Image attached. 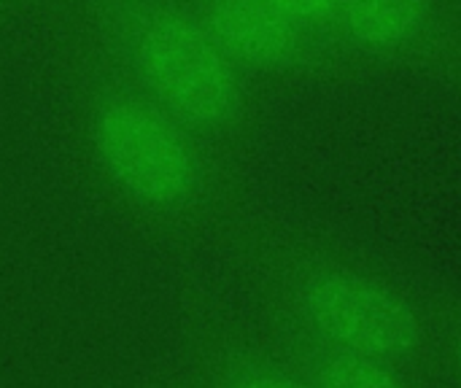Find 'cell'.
Here are the masks:
<instances>
[{
    "label": "cell",
    "instance_id": "277c9868",
    "mask_svg": "<svg viewBox=\"0 0 461 388\" xmlns=\"http://www.w3.org/2000/svg\"><path fill=\"white\" fill-rule=\"evenodd\" d=\"M181 365L194 388H311L265 319L249 321L213 305L192 308Z\"/></svg>",
    "mask_w": 461,
    "mask_h": 388
},
{
    "label": "cell",
    "instance_id": "6da1fadb",
    "mask_svg": "<svg viewBox=\"0 0 461 388\" xmlns=\"http://www.w3.org/2000/svg\"><path fill=\"white\" fill-rule=\"evenodd\" d=\"M259 297L265 321L289 338L438 381L429 300L367 262L330 248L278 246L262 254Z\"/></svg>",
    "mask_w": 461,
    "mask_h": 388
},
{
    "label": "cell",
    "instance_id": "30bf717a",
    "mask_svg": "<svg viewBox=\"0 0 461 388\" xmlns=\"http://www.w3.org/2000/svg\"><path fill=\"white\" fill-rule=\"evenodd\" d=\"M146 388H194V386H192V381H189V375H186L184 365H178L173 373L162 375L159 381H154L151 386H146Z\"/></svg>",
    "mask_w": 461,
    "mask_h": 388
},
{
    "label": "cell",
    "instance_id": "7a4b0ae2",
    "mask_svg": "<svg viewBox=\"0 0 461 388\" xmlns=\"http://www.w3.org/2000/svg\"><path fill=\"white\" fill-rule=\"evenodd\" d=\"M86 149L103 192L143 224L197 227L221 203L205 140L143 95H105L89 113Z\"/></svg>",
    "mask_w": 461,
    "mask_h": 388
},
{
    "label": "cell",
    "instance_id": "52a82bcc",
    "mask_svg": "<svg viewBox=\"0 0 461 388\" xmlns=\"http://www.w3.org/2000/svg\"><path fill=\"white\" fill-rule=\"evenodd\" d=\"M276 329V327H273ZM278 332V329H276ZM281 343L303 370L311 388H427L429 383L413 373H408L400 365L351 354V351H335L321 348L297 338H289L278 332Z\"/></svg>",
    "mask_w": 461,
    "mask_h": 388
},
{
    "label": "cell",
    "instance_id": "8992f818",
    "mask_svg": "<svg viewBox=\"0 0 461 388\" xmlns=\"http://www.w3.org/2000/svg\"><path fill=\"white\" fill-rule=\"evenodd\" d=\"M432 19V0H343L335 24L359 51L400 54L427 38Z\"/></svg>",
    "mask_w": 461,
    "mask_h": 388
},
{
    "label": "cell",
    "instance_id": "8fae6325",
    "mask_svg": "<svg viewBox=\"0 0 461 388\" xmlns=\"http://www.w3.org/2000/svg\"><path fill=\"white\" fill-rule=\"evenodd\" d=\"M135 5H159V3H165V0H132Z\"/></svg>",
    "mask_w": 461,
    "mask_h": 388
},
{
    "label": "cell",
    "instance_id": "9c48e42d",
    "mask_svg": "<svg viewBox=\"0 0 461 388\" xmlns=\"http://www.w3.org/2000/svg\"><path fill=\"white\" fill-rule=\"evenodd\" d=\"M265 3H270L273 8H278L281 14H286L289 19H294L308 30L335 24L343 8V0H265Z\"/></svg>",
    "mask_w": 461,
    "mask_h": 388
},
{
    "label": "cell",
    "instance_id": "ba28073f",
    "mask_svg": "<svg viewBox=\"0 0 461 388\" xmlns=\"http://www.w3.org/2000/svg\"><path fill=\"white\" fill-rule=\"evenodd\" d=\"M432 335H435V373L438 381L461 388V302L432 300Z\"/></svg>",
    "mask_w": 461,
    "mask_h": 388
},
{
    "label": "cell",
    "instance_id": "3957f363",
    "mask_svg": "<svg viewBox=\"0 0 461 388\" xmlns=\"http://www.w3.org/2000/svg\"><path fill=\"white\" fill-rule=\"evenodd\" d=\"M140 95L203 140L224 135L243 113V70L224 54L200 16L135 5L119 30Z\"/></svg>",
    "mask_w": 461,
    "mask_h": 388
},
{
    "label": "cell",
    "instance_id": "5b68a950",
    "mask_svg": "<svg viewBox=\"0 0 461 388\" xmlns=\"http://www.w3.org/2000/svg\"><path fill=\"white\" fill-rule=\"evenodd\" d=\"M200 19L240 70H284L308 51V27L265 0H205Z\"/></svg>",
    "mask_w": 461,
    "mask_h": 388
}]
</instances>
